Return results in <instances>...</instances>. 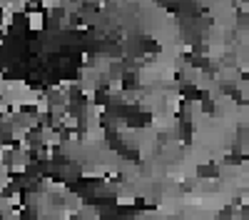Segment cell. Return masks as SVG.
<instances>
[{"mask_svg":"<svg viewBox=\"0 0 249 220\" xmlns=\"http://www.w3.org/2000/svg\"><path fill=\"white\" fill-rule=\"evenodd\" d=\"M197 175H199V178H219V165H217V163L199 165V168H197Z\"/></svg>","mask_w":249,"mask_h":220,"instance_id":"obj_1","label":"cell"}]
</instances>
